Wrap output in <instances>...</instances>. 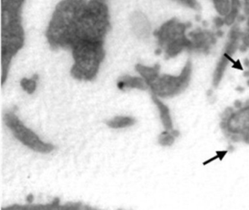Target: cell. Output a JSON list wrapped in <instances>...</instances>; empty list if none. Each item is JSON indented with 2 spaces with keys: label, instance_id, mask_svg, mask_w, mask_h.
Here are the masks:
<instances>
[{
  "label": "cell",
  "instance_id": "obj_5",
  "mask_svg": "<svg viewBox=\"0 0 249 210\" xmlns=\"http://www.w3.org/2000/svg\"><path fill=\"white\" fill-rule=\"evenodd\" d=\"M37 76L36 77L35 76L33 78L30 79V80L27 78L23 79L21 82L23 89L30 94L34 93L35 90H36V87H37Z\"/></svg>",
  "mask_w": 249,
  "mask_h": 210
},
{
  "label": "cell",
  "instance_id": "obj_3",
  "mask_svg": "<svg viewBox=\"0 0 249 210\" xmlns=\"http://www.w3.org/2000/svg\"><path fill=\"white\" fill-rule=\"evenodd\" d=\"M117 87L120 90H123L133 88L146 90L149 86L146 80L142 77H132V76L126 75L123 76L118 80Z\"/></svg>",
  "mask_w": 249,
  "mask_h": 210
},
{
  "label": "cell",
  "instance_id": "obj_4",
  "mask_svg": "<svg viewBox=\"0 0 249 210\" xmlns=\"http://www.w3.org/2000/svg\"><path fill=\"white\" fill-rule=\"evenodd\" d=\"M136 122L135 118L130 116H117L106 121L107 126L112 128H122L133 125Z\"/></svg>",
  "mask_w": 249,
  "mask_h": 210
},
{
  "label": "cell",
  "instance_id": "obj_1",
  "mask_svg": "<svg viewBox=\"0 0 249 210\" xmlns=\"http://www.w3.org/2000/svg\"><path fill=\"white\" fill-rule=\"evenodd\" d=\"M104 42H81L71 49L74 64L71 74L74 78L91 81L95 78L105 58Z\"/></svg>",
  "mask_w": 249,
  "mask_h": 210
},
{
  "label": "cell",
  "instance_id": "obj_2",
  "mask_svg": "<svg viewBox=\"0 0 249 210\" xmlns=\"http://www.w3.org/2000/svg\"><path fill=\"white\" fill-rule=\"evenodd\" d=\"M5 124L12 131L14 137L33 151L50 153L54 150L53 144L44 142L40 137L27 128L14 112H8L5 115Z\"/></svg>",
  "mask_w": 249,
  "mask_h": 210
}]
</instances>
